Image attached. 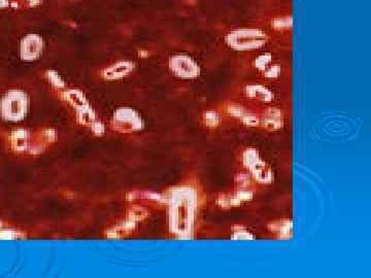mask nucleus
Returning <instances> with one entry per match:
<instances>
[{"label": "nucleus", "mask_w": 371, "mask_h": 278, "mask_svg": "<svg viewBox=\"0 0 371 278\" xmlns=\"http://www.w3.org/2000/svg\"><path fill=\"white\" fill-rule=\"evenodd\" d=\"M268 39L266 32L257 28H242L229 32L226 41L231 48L237 50H250L262 46Z\"/></svg>", "instance_id": "obj_1"}, {"label": "nucleus", "mask_w": 371, "mask_h": 278, "mask_svg": "<svg viewBox=\"0 0 371 278\" xmlns=\"http://www.w3.org/2000/svg\"><path fill=\"white\" fill-rule=\"evenodd\" d=\"M292 25V21L291 18L288 17H281V18H276L273 21V27H275L276 29H285V28H289Z\"/></svg>", "instance_id": "obj_2"}]
</instances>
